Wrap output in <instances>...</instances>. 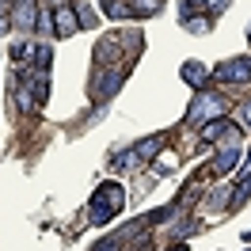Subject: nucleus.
<instances>
[{
    "instance_id": "dca6fc26",
    "label": "nucleus",
    "mask_w": 251,
    "mask_h": 251,
    "mask_svg": "<svg viewBox=\"0 0 251 251\" xmlns=\"http://www.w3.org/2000/svg\"><path fill=\"white\" fill-rule=\"evenodd\" d=\"M99 251H118V240H103V244H99Z\"/></svg>"
},
{
    "instance_id": "9d476101",
    "label": "nucleus",
    "mask_w": 251,
    "mask_h": 251,
    "mask_svg": "<svg viewBox=\"0 0 251 251\" xmlns=\"http://www.w3.org/2000/svg\"><path fill=\"white\" fill-rule=\"evenodd\" d=\"M183 23H187L190 34H205L209 31V19H202V16H190V19H183Z\"/></svg>"
},
{
    "instance_id": "6ab92c4d",
    "label": "nucleus",
    "mask_w": 251,
    "mask_h": 251,
    "mask_svg": "<svg viewBox=\"0 0 251 251\" xmlns=\"http://www.w3.org/2000/svg\"><path fill=\"white\" fill-rule=\"evenodd\" d=\"M172 251H187V248H179V244H175V248H172Z\"/></svg>"
},
{
    "instance_id": "423d86ee",
    "label": "nucleus",
    "mask_w": 251,
    "mask_h": 251,
    "mask_svg": "<svg viewBox=\"0 0 251 251\" xmlns=\"http://www.w3.org/2000/svg\"><path fill=\"white\" fill-rule=\"evenodd\" d=\"M179 73H183V80H187L190 88H198V92H202V88H205V80H209V69H205L202 61H187L183 69H179Z\"/></svg>"
},
{
    "instance_id": "7ed1b4c3",
    "label": "nucleus",
    "mask_w": 251,
    "mask_h": 251,
    "mask_svg": "<svg viewBox=\"0 0 251 251\" xmlns=\"http://www.w3.org/2000/svg\"><path fill=\"white\" fill-rule=\"evenodd\" d=\"M80 31V16L73 12V4H57V12H53V34L57 38H73Z\"/></svg>"
},
{
    "instance_id": "39448f33",
    "label": "nucleus",
    "mask_w": 251,
    "mask_h": 251,
    "mask_svg": "<svg viewBox=\"0 0 251 251\" xmlns=\"http://www.w3.org/2000/svg\"><path fill=\"white\" fill-rule=\"evenodd\" d=\"M38 23V4L34 0H16V27L19 31H31Z\"/></svg>"
},
{
    "instance_id": "1a4fd4ad",
    "label": "nucleus",
    "mask_w": 251,
    "mask_h": 251,
    "mask_svg": "<svg viewBox=\"0 0 251 251\" xmlns=\"http://www.w3.org/2000/svg\"><path fill=\"white\" fill-rule=\"evenodd\" d=\"M225 133H228V122H225V118H213V122L202 126V141H217Z\"/></svg>"
},
{
    "instance_id": "f3484780",
    "label": "nucleus",
    "mask_w": 251,
    "mask_h": 251,
    "mask_svg": "<svg viewBox=\"0 0 251 251\" xmlns=\"http://www.w3.org/2000/svg\"><path fill=\"white\" fill-rule=\"evenodd\" d=\"M244 126H248V129H251V103H248V107H244Z\"/></svg>"
},
{
    "instance_id": "2eb2a0df",
    "label": "nucleus",
    "mask_w": 251,
    "mask_h": 251,
    "mask_svg": "<svg viewBox=\"0 0 251 251\" xmlns=\"http://www.w3.org/2000/svg\"><path fill=\"white\" fill-rule=\"evenodd\" d=\"M240 179H251V152H248V160H244V168H240Z\"/></svg>"
},
{
    "instance_id": "f03ea898",
    "label": "nucleus",
    "mask_w": 251,
    "mask_h": 251,
    "mask_svg": "<svg viewBox=\"0 0 251 251\" xmlns=\"http://www.w3.org/2000/svg\"><path fill=\"white\" fill-rule=\"evenodd\" d=\"M225 114V99L221 95H198L194 103H190V110H187V122L190 126H205V122H213V118H221Z\"/></svg>"
},
{
    "instance_id": "9b49d317",
    "label": "nucleus",
    "mask_w": 251,
    "mask_h": 251,
    "mask_svg": "<svg viewBox=\"0 0 251 251\" xmlns=\"http://www.w3.org/2000/svg\"><path fill=\"white\" fill-rule=\"evenodd\" d=\"M118 80H122L118 73H107V76H103V84H99V95H110L114 88H118Z\"/></svg>"
},
{
    "instance_id": "4468645a",
    "label": "nucleus",
    "mask_w": 251,
    "mask_h": 251,
    "mask_svg": "<svg viewBox=\"0 0 251 251\" xmlns=\"http://www.w3.org/2000/svg\"><path fill=\"white\" fill-rule=\"evenodd\" d=\"M205 8H213V12H221V8H228V0H202Z\"/></svg>"
},
{
    "instance_id": "6e6552de",
    "label": "nucleus",
    "mask_w": 251,
    "mask_h": 251,
    "mask_svg": "<svg viewBox=\"0 0 251 251\" xmlns=\"http://www.w3.org/2000/svg\"><path fill=\"white\" fill-rule=\"evenodd\" d=\"M156 149H160V137H145V141H137V145H133V152H129V164H133V160H149Z\"/></svg>"
},
{
    "instance_id": "20e7f679",
    "label": "nucleus",
    "mask_w": 251,
    "mask_h": 251,
    "mask_svg": "<svg viewBox=\"0 0 251 251\" xmlns=\"http://www.w3.org/2000/svg\"><path fill=\"white\" fill-rule=\"evenodd\" d=\"M217 80H225V84H244V80H251V61L248 57H236V61L217 65Z\"/></svg>"
},
{
    "instance_id": "f257e3e1",
    "label": "nucleus",
    "mask_w": 251,
    "mask_h": 251,
    "mask_svg": "<svg viewBox=\"0 0 251 251\" xmlns=\"http://www.w3.org/2000/svg\"><path fill=\"white\" fill-rule=\"evenodd\" d=\"M126 205V187L118 183H103L92 198V221L95 225H107L110 217H118V209Z\"/></svg>"
},
{
    "instance_id": "f8f14e48",
    "label": "nucleus",
    "mask_w": 251,
    "mask_h": 251,
    "mask_svg": "<svg viewBox=\"0 0 251 251\" xmlns=\"http://www.w3.org/2000/svg\"><path fill=\"white\" fill-rule=\"evenodd\" d=\"M133 4H137V12H141V16H156V12H160L156 0H133Z\"/></svg>"
},
{
    "instance_id": "ddd939ff",
    "label": "nucleus",
    "mask_w": 251,
    "mask_h": 251,
    "mask_svg": "<svg viewBox=\"0 0 251 251\" xmlns=\"http://www.w3.org/2000/svg\"><path fill=\"white\" fill-rule=\"evenodd\" d=\"M19 99H16V103H19V110H31V92H27V88H19Z\"/></svg>"
},
{
    "instance_id": "a211bd4d",
    "label": "nucleus",
    "mask_w": 251,
    "mask_h": 251,
    "mask_svg": "<svg viewBox=\"0 0 251 251\" xmlns=\"http://www.w3.org/2000/svg\"><path fill=\"white\" fill-rule=\"evenodd\" d=\"M0 34H4V16H0Z\"/></svg>"
},
{
    "instance_id": "0eeeda50",
    "label": "nucleus",
    "mask_w": 251,
    "mask_h": 251,
    "mask_svg": "<svg viewBox=\"0 0 251 251\" xmlns=\"http://www.w3.org/2000/svg\"><path fill=\"white\" fill-rule=\"evenodd\" d=\"M240 156H244V152H240V145H228V149H225V152L217 156V175L232 172L236 164H240Z\"/></svg>"
}]
</instances>
